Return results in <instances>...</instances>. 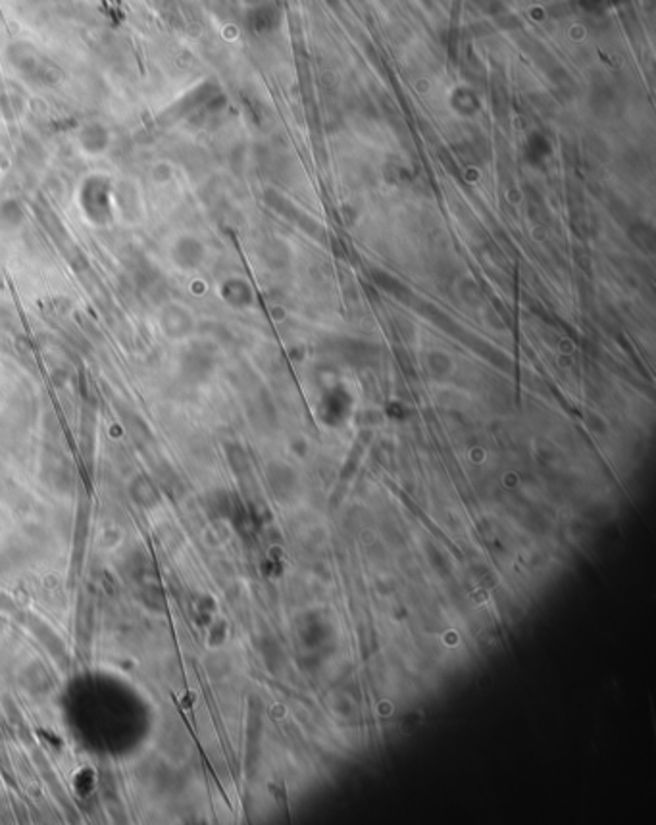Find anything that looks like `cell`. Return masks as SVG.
Wrapping results in <instances>:
<instances>
[{"instance_id":"cell-1","label":"cell","mask_w":656,"mask_h":825,"mask_svg":"<svg viewBox=\"0 0 656 825\" xmlns=\"http://www.w3.org/2000/svg\"><path fill=\"white\" fill-rule=\"evenodd\" d=\"M79 206L89 222L98 227L112 224L114 206H112V183L106 175H91L79 189Z\"/></svg>"},{"instance_id":"cell-4","label":"cell","mask_w":656,"mask_h":825,"mask_svg":"<svg viewBox=\"0 0 656 825\" xmlns=\"http://www.w3.org/2000/svg\"><path fill=\"white\" fill-rule=\"evenodd\" d=\"M79 143L83 146V150L89 152V154H100V152L106 150L108 143H110V135L100 124H89V126L81 129Z\"/></svg>"},{"instance_id":"cell-3","label":"cell","mask_w":656,"mask_h":825,"mask_svg":"<svg viewBox=\"0 0 656 825\" xmlns=\"http://www.w3.org/2000/svg\"><path fill=\"white\" fill-rule=\"evenodd\" d=\"M160 327L167 339L181 340L189 337L195 329V320L191 312L177 302H169L160 310Z\"/></svg>"},{"instance_id":"cell-2","label":"cell","mask_w":656,"mask_h":825,"mask_svg":"<svg viewBox=\"0 0 656 825\" xmlns=\"http://www.w3.org/2000/svg\"><path fill=\"white\" fill-rule=\"evenodd\" d=\"M206 248L193 235H181L169 246V260L181 272H193L204 262Z\"/></svg>"},{"instance_id":"cell-5","label":"cell","mask_w":656,"mask_h":825,"mask_svg":"<svg viewBox=\"0 0 656 825\" xmlns=\"http://www.w3.org/2000/svg\"><path fill=\"white\" fill-rule=\"evenodd\" d=\"M23 222V210L16 200H6L0 206V224L4 227H18Z\"/></svg>"}]
</instances>
